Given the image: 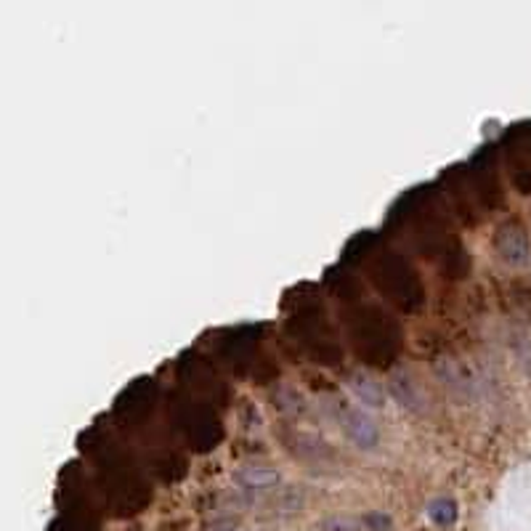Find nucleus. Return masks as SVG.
Here are the masks:
<instances>
[{"label": "nucleus", "instance_id": "obj_3", "mask_svg": "<svg viewBox=\"0 0 531 531\" xmlns=\"http://www.w3.org/2000/svg\"><path fill=\"white\" fill-rule=\"evenodd\" d=\"M351 391H354V396L359 399V404H365L369 409H383L385 407V394H383V388L367 377V375H356V377H351Z\"/></svg>", "mask_w": 531, "mask_h": 531}, {"label": "nucleus", "instance_id": "obj_4", "mask_svg": "<svg viewBox=\"0 0 531 531\" xmlns=\"http://www.w3.org/2000/svg\"><path fill=\"white\" fill-rule=\"evenodd\" d=\"M425 516L431 518L433 526H439V529H451V526L457 524L460 510H457V502L450 499V497H436V499L428 502Z\"/></svg>", "mask_w": 531, "mask_h": 531}, {"label": "nucleus", "instance_id": "obj_6", "mask_svg": "<svg viewBox=\"0 0 531 531\" xmlns=\"http://www.w3.org/2000/svg\"><path fill=\"white\" fill-rule=\"evenodd\" d=\"M394 391H396V396H399V404H404V407L409 409L417 407L414 402H420V396H417L412 380H407V377H396V380H394Z\"/></svg>", "mask_w": 531, "mask_h": 531}, {"label": "nucleus", "instance_id": "obj_1", "mask_svg": "<svg viewBox=\"0 0 531 531\" xmlns=\"http://www.w3.org/2000/svg\"><path fill=\"white\" fill-rule=\"evenodd\" d=\"M340 428H343L346 439L354 447H359V450H375L377 441H380L377 425L372 422V417H367L362 409H346L340 414Z\"/></svg>", "mask_w": 531, "mask_h": 531}, {"label": "nucleus", "instance_id": "obj_5", "mask_svg": "<svg viewBox=\"0 0 531 531\" xmlns=\"http://www.w3.org/2000/svg\"><path fill=\"white\" fill-rule=\"evenodd\" d=\"M319 531H367L362 518H351V516H329L319 521Z\"/></svg>", "mask_w": 531, "mask_h": 531}, {"label": "nucleus", "instance_id": "obj_2", "mask_svg": "<svg viewBox=\"0 0 531 531\" xmlns=\"http://www.w3.org/2000/svg\"><path fill=\"white\" fill-rule=\"evenodd\" d=\"M234 481L247 491L271 489L280 484V470H274L269 465H245V468L234 470Z\"/></svg>", "mask_w": 531, "mask_h": 531}, {"label": "nucleus", "instance_id": "obj_7", "mask_svg": "<svg viewBox=\"0 0 531 531\" xmlns=\"http://www.w3.org/2000/svg\"><path fill=\"white\" fill-rule=\"evenodd\" d=\"M362 524L367 531H391L394 529V518L388 513H380V510H372L362 516Z\"/></svg>", "mask_w": 531, "mask_h": 531}, {"label": "nucleus", "instance_id": "obj_8", "mask_svg": "<svg viewBox=\"0 0 531 531\" xmlns=\"http://www.w3.org/2000/svg\"><path fill=\"white\" fill-rule=\"evenodd\" d=\"M207 531H237V521L234 518H218L207 526Z\"/></svg>", "mask_w": 531, "mask_h": 531}]
</instances>
